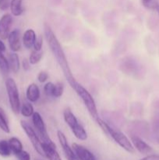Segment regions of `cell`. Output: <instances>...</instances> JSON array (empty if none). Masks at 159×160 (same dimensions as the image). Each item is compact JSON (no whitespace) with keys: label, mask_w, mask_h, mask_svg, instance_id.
<instances>
[{"label":"cell","mask_w":159,"mask_h":160,"mask_svg":"<svg viewBox=\"0 0 159 160\" xmlns=\"http://www.w3.org/2000/svg\"><path fill=\"white\" fill-rule=\"evenodd\" d=\"M42 45H43V37L41 35L39 36L37 38H36L35 42L34 44V48L35 51L40 52V50L41 49Z\"/></svg>","instance_id":"83f0119b"},{"label":"cell","mask_w":159,"mask_h":160,"mask_svg":"<svg viewBox=\"0 0 159 160\" xmlns=\"http://www.w3.org/2000/svg\"><path fill=\"white\" fill-rule=\"evenodd\" d=\"M32 121L33 123H34V128H35L36 131H37V134H38V137L40 138L41 141L43 143H46L51 145H55L53 143L52 141L50 139L48 132H47L45 122H44L43 119H42L41 116L40 115L39 112H34V114L32 115Z\"/></svg>","instance_id":"8992f818"},{"label":"cell","mask_w":159,"mask_h":160,"mask_svg":"<svg viewBox=\"0 0 159 160\" xmlns=\"http://www.w3.org/2000/svg\"><path fill=\"white\" fill-rule=\"evenodd\" d=\"M63 84L62 83H58V84H55V92H54V96L55 98H59L62 95V93H63Z\"/></svg>","instance_id":"484cf974"},{"label":"cell","mask_w":159,"mask_h":160,"mask_svg":"<svg viewBox=\"0 0 159 160\" xmlns=\"http://www.w3.org/2000/svg\"><path fill=\"white\" fill-rule=\"evenodd\" d=\"M12 152L10 146H9V142L6 140L0 141V156H9Z\"/></svg>","instance_id":"ffe728a7"},{"label":"cell","mask_w":159,"mask_h":160,"mask_svg":"<svg viewBox=\"0 0 159 160\" xmlns=\"http://www.w3.org/2000/svg\"><path fill=\"white\" fill-rule=\"evenodd\" d=\"M9 144L12 152H13L14 154H17V152L23 150V145L21 142L17 138H11L9 140Z\"/></svg>","instance_id":"d6986e66"},{"label":"cell","mask_w":159,"mask_h":160,"mask_svg":"<svg viewBox=\"0 0 159 160\" xmlns=\"http://www.w3.org/2000/svg\"><path fill=\"white\" fill-rule=\"evenodd\" d=\"M57 136H58V139H59V143H60L61 146H62L64 155H65L66 159L67 160H80L78 159L77 156H76L75 152L73 151V150L71 148V147L69 145L68 142H67V139L66 138H65V134H64L61 131H58Z\"/></svg>","instance_id":"ba28073f"},{"label":"cell","mask_w":159,"mask_h":160,"mask_svg":"<svg viewBox=\"0 0 159 160\" xmlns=\"http://www.w3.org/2000/svg\"><path fill=\"white\" fill-rule=\"evenodd\" d=\"M8 42L10 49L14 52H18L20 49L21 42H20V33L19 30H13L9 33L8 36Z\"/></svg>","instance_id":"8fae6325"},{"label":"cell","mask_w":159,"mask_h":160,"mask_svg":"<svg viewBox=\"0 0 159 160\" xmlns=\"http://www.w3.org/2000/svg\"><path fill=\"white\" fill-rule=\"evenodd\" d=\"M15 156L19 160H31V156H30L29 153L26 151H23V150H21L20 152H17V154H15Z\"/></svg>","instance_id":"4316f807"},{"label":"cell","mask_w":159,"mask_h":160,"mask_svg":"<svg viewBox=\"0 0 159 160\" xmlns=\"http://www.w3.org/2000/svg\"><path fill=\"white\" fill-rule=\"evenodd\" d=\"M20 112H21V114L23 117H30L34 114V107H33V106L31 103L25 102L22 106Z\"/></svg>","instance_id":"44dd1931"},{"label":"cell","mask_w":159,"mask_h":160,"mask_svg":"<svg viewBox=\"0 0 159 160\" xmlns=\"http://www.w3.org/2000/svg\"><path fill=\"white\" fill-rule=\"evenodd\" d=\"M6 88L9 98V104L12 112L18 114L20 112V100L17 84L12 78H8L6 81Z\"/></svg>","instance_id":"5b68a950"},{"label":"cell","mask_w":159,"mask_h":160,"mask_svg":"<svg viewBox=\"0 0 159 160\" xmlns=\"http://www.w3.org/2000/svg\"><path fill=\"white\" fill-rule=\"evenodd\" d=\"M73 151L76 153V156L80 160H96V158L94 156L93 153L90 152L87 148L79 144L73 143Z\"/></svg>","instance_id":"30bf717a"},{"label":"cell","mask_w":159,"mask_h":160,"mask_svg":"<svg viewBox=\"0 0 159 160\" xmlns=\"http://www.w3.org/2000/svg\"><path fill=\"white\" fill-rule=\"evenodd\" d=\"M22 2L23 0H11L10 2V10L11 12L15 17H19L23 12L22 8Z\"/></svg>","instance_id":"e0dca14e"},{"label":"cell","mask_w":159,"mask_h":160,"mask_svg":"<svg viewBox=\"0 0 159 160\" xmlns=\"http://www.w3.org/2000/svg\"><path fill=\"white\" fill-rule=\"evenodd\" d=\"M70 85L71 86L72 88L74 89V91L76 92L78 96L81 98V100L83 101L84 106H86V108L88 110L89 113L91 116L92 118L96 120L98 118V109H97L96 103H95L94 99L92 95L90 94V92L87 89L84 88L76 81H73Z\"/></svg>","instance_id":"3957f363"},{"label":"cell","mask_w":159,"mask_h":160,"mask_svg":"<svg viewBox=\"0 0 159 160\" xmlns=\"http://www.w3.org/2000/svg\"><path fill=\"white\" fill-rule=\"evenodd\" d=\"M36 40V34L34 30L28 29L24 32L23 36V43L25 48H31L34 46Z\"/></svg>","instance_id":"9a60e30c"},{"label":"cell","mask_w":159,"mask_h":160,"mask_svg":"<svg viewBox=\"0 0 159 160\" xmlns=\"http://www.w3.org/2000/svg\"><path fill=\"white\" fill-rule=\"evenodd\" d=\"M6 51V45L3 43L2 41L0 40V52H3Z\"/></svg>","instance_id":"d6a6232c"},{"label":"cell","mask_w":159,"mask_h":160,"mask_svg":"<svg viewBox=\"0 0 159 160\" xmlns=\"http://www.w3.org/2000/svg\"><path fill=\"white\" fill-rule=\"evenodd\" d=\"M0 70L4 74H7L10 70L8 59L5 57L3 52H0Z\"/></svg>","instance_id":"7402d4cb"},{"label":"cell","mask_w":159,"mask_h":160,"mask_svg":"<svg viewBox=\"0 0 159 160\" xmlns=\"http://www.w3.org/2000/svg\"><path fill=\"white\" fill-rule=\"evenodd\" d=\"M64 120L70 127L75 137L80 141H85L87 138V134L82 125L78 122L77 119L70 108H66L63 112Z\"/></svg>","instance_id":"277c9868"},{"label":"cell","mask_w":159,"mask_h":160,"mask_svg":"<svg viewBox=\"0 0 159 160\" xmlns=\"http://www.w3.org/2000/svg\"><path fill=\"white\" fill-rule=\"evenodd\" d=\"M0 128L4 131L5 133L9 134L10 132L9 126V121H8L7 117L5 111L0 107Z\"/></svg>","instance_id":"ac0fdd59"},{"label":"cell","mask_w":159,"mask_h":160,"mask_svg":"<svg viewBox=\"0 0 159 160\" xmlns=\"http://www.w3.org/2000/svg\"><path fill=\"white\" fill-rule=\"evenodd\" d=\"M42 149H43L45 156L48 160H62L60 156L55 149V145H51L42 142Z\"/></svg>","instance_id":"4fadbf2b"},{"label":"cell","mask_w":159,"mask_h":160,"mask_svg":"<svg viewBox=\"0 0 159 160\" xmlns=\"http://www.w3.org/2000/svg\"><path fill=\"white\" fill-rule=\"evenodd\" d=\"M40 89L36 84H31L26 89V98L31 102H35L40 98Z\"/></svg>","instance_id":"5bb4252c"},{"label":"cell","mask_w":159,"mask_h":160,"mask_svg":"<svg viewBox=\"0 0 159 160\" xmlns=\"http://www.w3.org/2000/svg\"><path fill=\"white\" fill-rule=\"evenodd\" d=\"M11 0H0V9L6 10L10 6Z\"/></svg>","instance_id":"f546056e"},{"label":"cell","mask_w":159,"mask_h":160,"mask_svg":"<svg viewBox=\"0 0 159 160\" xmlns=\"http://www.w3.org/2000/svg\"><path fill=\"white\" fill-rule=\"evenodd\" d=\"M142 5L144 6L145 8L149 9H154L157 8L158 6L157 0H141Z\"/></svg>","instance_id":"d4e9b609"},{"label":"cell","mask_w":159,"mask_h":160,"mask_svg":"<svg viewBox=\"0 0 159 160\" xmlns=\"http://www.w3.org/2000/svg\"><path fill=\"white\" fill-rule=\"evenodd\" d=\"M12 22V18L10 14L6 13L0 19V38H8V36L10 33Z\"/></svg>","instance_id":"9c48e42d"},{"label":"cell","mask_w":159,"mask_h":160,"mask_svg":"<svg viewBox=\"0 0 159 160\" xmlns=\"http://www.w3.org/2000/svg\"><path fill=\"white\" fill-rule=\"evenodd\" d=\"M96 121L97 123H98V124L102 128L103 131H104L106 134H108L109 136H111V138H112L113 139L121 148H123V149L129 152H133V145H132V144L131 143L130 141L128 139V138L126 137L124 134L120 132L118 130L114 129V128H112L110 125L108 124L106 122L103 121V120H101L100 118L97 119Z\"/></svg>","instance_id":"7a4b0ae2"},{"label":"cell","mask_w":159,"mask_h":160,"mask_svg":"<svg viewBox=\"0 0 159 160\" xmlns=\"http://www.w3.org/2000/svg\"><path fill=\"white\" fill-rule=\"evenodd\" d=\"M20 124H21V127L23 129V131H24V132L26 133V134L27 135L28 138L31 141V144H32L33 147H34V149L36 150V152H37L39 155H41V156H45V153H44L43 149H42V142H41L40 138H39L38 135L36 134L34 130L31 127V125L28 124L26 121L21 120Z\"/></svg>","instance_id":"52a82bcc"},{"label":"cell","mask_w":159,"mask_h":160,"mask_svg":"<svg viewBox=\"0 0 159 160\" xmlns=\"http://www.w3.org/2000/svg\"><path fill=\"white\" fill-rule=\"evenodd\" d=\"M48 74L45 71H41L39 73L38 76H37V80H38L39 82L44 83L48 80Z\"/></svg>","instance_id":"f1b7e54d"},{"label":"cell","mask_w":159,"mask_h":160,"mask_svg":"<svg viewBox=\"0 0 159 160\" xmlns=\"http://www.w3.org/2000/svg\"><path fill=\"white\" fill-rule=\"evenodd\" d=\"M45 35L47 42H48V46H49L53 56L55 58L59 67L62 69L64 76L66 78L67 81L70 84L73 81H76V79H75L73 73H72L70 65H69V62L67 61V58L65 56V52H64L62 46H61L60 42H59V40L56 38L55 34H54L51 28L47 24L45 26Z\"/></svg>","instance_id":"6da1fadb"},{"label":"cell","mask_w":159,"mask_h":160,"mask_svg":"<svg viewBox=\"0 0 159 160\" xmlns=\"http://www.w3.org/2000/svg\"><path fill=\"white\" fill-rule=\"evenodd\" d=\"M8 62H9V69L14 73H18L20 67V59H19L18 55L15 52L10 53L9 55V57H8Z\"/></svg>","instance_id":"2e32d148"},{"label":"cell","mask_w":159,"mask_h":160,"mask_svg":"<svg viewBox=\"0 0 159 160\" xmlns=\"http://www.w3.org/2000/svg\"><path fill=\"white\" fill-rule=\"evenodd\" d=\"M131 141H132V145H134L136 149L142 154H149L153 151L152 148L148 144H147L144 141H143L140 138L137 137V136H132Z\"/></svg>","instance_id":"7c38bea8"},{"label":"cell","mask_w":159,"mask_h":160,"mask_svg":"<svg viewBox=\"0 0 159 160\" xmlns=\"http://www.w3.org/2000/svg\"><path fill=\"white\" fill-rule=\"evenodd\" d=\"M23 70H27L28 69L30 68V62L29 60L27 59H24L23 61Z\"/></svg>","instance_id":"1f68e13d"},{"label":"cell","mask_w":159,"mask_h":160,"mask_svg":"<svg viewBox=\"0 0 159 160\" xmlns=\"http://www.w3.org/2000/svg\"><path fill=\"white\" fill-rule=\"evenodd\" d=\"M55 84H54L51 82L47 83L44 87V92L47 96H54V92H55Z\"/></svg>","instance_id":"cb8c5ba5"},{"label":"cell","mask_w":159,"mask_h":160,"mask_svg":"<svg viewBox=\"0 0 159 160\" xmlns=\"http://www.w3.org/2000/svg\"><path fill=\"white\" fill-rule=\"evenodd\" d=\"M41 58H42V53L38 51H35V50H34V51L31 52V56H30V58H29V62L31 64L34 65V64L40 62Z\"/></svg>","instance_id":"603a6c76"},{"label":"cell","mask_w":159,"mask_h":160,"mask_svg":"<svg viewBox=\"0 0 159 160\" xmlns=\"http://www.w3.org/2000/svg\"><path fill=\"white\" fill-rule=\"evenodd\" d=\"M140 160H159V155H151Z\"/></svg>","instance_id":"4dcf8cb0"}]
</instances>
